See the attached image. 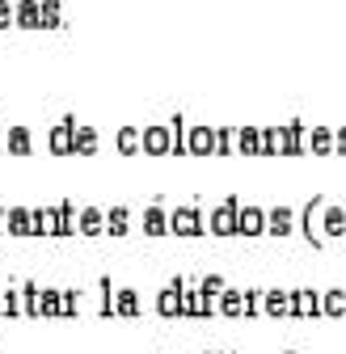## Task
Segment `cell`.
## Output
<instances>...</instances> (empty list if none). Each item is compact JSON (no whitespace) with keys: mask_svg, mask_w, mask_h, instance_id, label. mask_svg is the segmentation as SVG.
<instances>
[{"mask_svg":"<svg viewBox=\"0 0 346 354\" xmlns=\"http://www.w3.org/2000/svg\"><path fill=\"white\" fill-rule=\"evenodd\" d=\"M271 224H275L271 232H291V215H287V211H275V215H271Z\"/></svg>","mask_w":346,"mask_h":354,"instance_id":"6","label":"cell"},{"mask_svg":"<svg viewBox=\"0 0 346 354\" xmlns=\"http://www.w3.org/2000/svg\"><path fill=\"white\" fill-rule=\"evenodd\" d=\"M325 228H329V232H346V215H342V211H329V215H325Z\"/></svg>","mask_w":346,"mask_h":354,"instance_id":"7","label":"cell"},{"mask_svg":"<svg viewBox=\"0 0 346 354\" xmlns=\"http://www.w3.org/2000/svg\"><path fill=\"white\" fill-rule=\"evenodd\" d=\"M148 148H152V152H165V148H169L165 127H152V131H148Z\"/></svg>","mask_w":346,"mask_h":354,"instance_id":"5","label":"cell"},{"mask_svg":"<svg viewBox=\"0 0 346 354\" xmlns=\"http://www.w3.org/2000/svg\"><path fill=\"white\" fill-rule=\"evenodd\" d=\"M237 228H241V232H249V236H253V232H262V211H241Z\"/></svg>","mask_w":346,"mask_h":354,"instance_id":"2","label":"cell"},{"mask_svg":"<svg viewBox=\"0 0 346 354\" xmlns=\"http://www.w3.org/2000/svg\"><path fill=\"white\" fill-rule=\"evenodd\" d=\"M190 148H194V152H211V148H215V140H211V131H207V127H194Z\"/></svg>","mask_w":346,"mask_h":354,"instance_id":"4","label":"cell"},{"mask_svg":"<svg viewBox=\"0 0 346 354\" xmlns=\"http://www.w3.org/2000/svg\"><path fill=\"white\" fill-rule=\"evenodd\" d=\"M211 228H215V232H233V228H237V207L228 203L224 211H215V219H211Z\"/></svg>","mask_w":346,"mask_h":354,"instance_id":"1","label":"cell"},{"mask_svg":"<svg viewBox=\"0 0 346 354\" xmlns=\"http://www.w3.org/2000/svg\"><path fill=\"white\" fill-rule=\"evenodd\" d=\"M173 232H182V236L199 232V215H194V211H182L178 219H173Z\"/></svg>","mask_w":346,"mask_h":354,"instance_id":"3","label":"cell"}]
</instances>
